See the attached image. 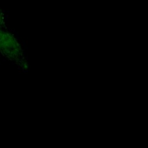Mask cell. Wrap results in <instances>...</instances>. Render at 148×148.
<instances>
[{
	"label": "cell",
	"mask_w": 148,
	"mask_h": 148,
	"mask_svg": "<svg viewBox=\"0 0 148 148\" xmlns=\"http://www.w3.org/2000/svg\"><path fill=\"white\" fill-rule=\"evenodd\" d=\"M4 24V17L2 12L0 11V29H1L3 25Z\"/></svg>",
	"instance_id": "2"
},
{
	"label": "cell",
	"mask_w": 148,
	"mask_h": 148,
	"mask_svg": "<svg viewBox=\"0 0 148 148\" xmlns=\"http://www.w3.org/2000/svg\"><path fill=\"white\" fill-rule=\"evenodd\" d=\"M0 51L6 56L13 57L16 58L20 51V47L16 40L8 32L0 29Z\"/></svg>",
	"instance_id": "1"
}]
</instances>
